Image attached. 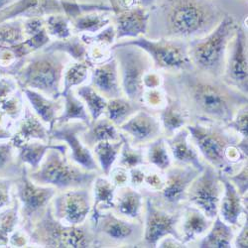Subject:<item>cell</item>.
Returning <instances> with one entry per match:
<instances>
[{"label": "cell", "mask_w": 248, "mask_h": 248, "mask_svg": "<svg viewBox=\"0 0 248 248\" xmlns=\"http://www.w3.org/2000/svg\"><path fill=\"white\" fill-rule=\"evenodd\" d=\"M247 174H248V166L246 162L233 174L226 175L227 179H229L231 183L234 186V188L237 190V192L241 197L247 196V192H248Z\"/></svg>", "instance_id": "obj_48"}, {"label": "cell", "mask_w": 248, "mask_h": 248, "mask_svg": "<svg viewBox=\"0 0 248 248\" xmlns=\"http://www.w3.org/2000/svg\"><path fill=\"white\" fill-rule=\"evenodd\" d=\"M16 148L10 140L0 142V172L10 167L15 159Z\"/></svg>", "instance_id": "obj_50"}, {"label": "cell", "mask_w": 248, "mask_h": 248, "mask_svg": "<svg viewBox=\"0 0 248 248\" xmlns=\"http://www.w3.org/2000/svg\"><path fill=\"white\" fill-rule=\"evenodd\" d=\"M88 128L81 121H70L55 125L50 131V141H62L68 146L70 160L81 168L101 174L92 150L80 139V135Z\"/></svg>", "instance_id": "obj_15"}, {"label": "cell", "mask_w": 248, "mask_h": 248, "mask_svg": "<svg viewBox=\"0 0 248 248\" xmlns=\"http://www.w3.org/2000/svg\"><path fill=\"white\" fill-rule=\"evenodd\" d=\"M234 235V227L217 216L209 232L195 243L201 248H230L233 247Z\"/></svg>", "instance_id": "obj_30"}, {"label": "cell", "mask_w": 248, "mask_h": 248, "mask_svg": "<svg viewBox=\"0 0 248 248\" xmlns=\"http://www.w3.org/2000/svg\"><path fill=\"white\" fill-rule=\"evenodd\" d=\"M8 241H9V234H7L0 229V246L2 247L8 246Z\"/></svg>", "instance_id": "obj_63"}, {"label": "cell", "mask_w": 248, "mask_h": 248, "mask_svg": "<svg viewBox=\"0 0 248 248\" xmlns=\"http://www.w3.org/2000/svg\"><path fill=\"white\" fill-rule=\"evenodd\" d=\"M213 219L209 218L202 211L189 203L183 209L179 225L181 240L187 245H193L199 238L209 232L213 224Z\"/></svg>", "instance_id": "obj_23"}, {"label": "cell", "mask_w": 248, "mask_h": 248, "mask_svg": "<svg viewBox=\"0 0 248 248\" xmlns=\"http://www.w3.org/2000/svg\"><path fill=\"white\" fill-rule=\"evenodd\" d=\"M24 97L29 102L32 110L39 116V118L46 123L49 132L56 125L58 117L64 109V98H51L43 93L30 89H21Z\"/></svg>", "instance_id": "obj_25"}, {"label": "cell", "mask_w": 248, "mask_h": 248, "mask_svg": "<svg viewBox=\"0 0 248 248\" xmlns=\"http://www.w3.org/2000/svg\"><path fill=\"white\" fill-rule=\"evenodd\" d=\"M89 220L94 247H139L143 238V221L131 220L109 211H92Z\"/></svg>", "instance_id": "obj_9"}, {"label": "cell", "mask_w": 248, "mask_h": 248, "mask_svg": "<svg viewBox=\"0 0 248 248\" xmlns=\"http://www.w3.org/2000/svg\"><path fill=\"white\" fill-rule=\"evenodd\" d=\"M115 44L133 45L145 51L153 62L154 69L161 73L177 74L194 69L189 53V41L172 38L150 39L141 36L121 40Z\"/></svg>", "instance_id": "obj_8"}, {"label": "cell", "mask_w": 248, "mask_h": 248, "mask_svg": "<svg viewBox=\"0 0 248 248\" xmlns=\"http://www.w3.org/2000/svg\"><path fill=\"white\" fill-rule=\"evenodd\" d=\"M144 204H145V199L142 193L138 189L125 186L116 189L114 205L111 211L124 218L143 221Z\"/></svg>", "instance_id": "obj_26"}, {"label": "cell", "mask_w": 248, "mask_h": 248, "mask_svg": "<svg viewBox=\"0 0 248 248\" xmlns=\"http://www.w3.org/2000/svg\"><path fill=\"white\" fill-rule=\"evenodd\" d=\"M81 141L91 150L99 142L120 140V131L106 116H101L88 126L80 135Z\"/></svg>", "instance_id": "obj_31"}, {"label": "cell", "mask_w": 248, "mask_h": 248, "mask_svg": "<svg viewBox=\"0 0 248 248\" xmlns=\"http://www.w3.org/2000/svg\"><path fill=\"white\" fill-rule=\"evenodd\" d=\"M201 171L192 166H172L164 172L165 184L162 190L150 192L139 189L144 198H148L158 208L169 213L182 211L187 204L188 190Z\"/></svg>", "instance_id": "obj_11"}, {"label": "cell", "mask_w": 248, "mask_h": 248, "mask_svg": "<svg viewBox=\"0 0 248 248\" xmlns=\"http://www.w3.org/2000/svg\"><path fill=\"white\" fill-rule=\"evenodd\" d=\"M233 247L236 248H247L248 247V223L247 219L244 220L240 226V231L237 235L233 238Z\"/></svg>", "instance_id": "obj_58"}, {"label": "cell", "mask_w": 248, "mask_h": 248, "mask_svg": "<svg viewBox=\"0 0 248 248\" xmlns=\"http://www.w3.org/2000/svg\"><path fill=\"white\" fill-rule=\"evenodd\" d=\"M87 46L93 45V44H98L108 47H112L116 43V31L114 28L113 23L107 26L105 29H102L96 34L93 35H87L82 34L78 35Z\"/></svg>", "instance_id": "obj_45"}, {"label": "cell", "mask_w": 248, "mask_h": 248, "mask_svg": "<svg viewBox=\"0 0 248 248\" xmlns=\"http://www.w3.org/2000/svg\"><path fill=\"white\" fill-rule=\"evenodd\" d=\"M57 194L51 186L38 185L30 179L26 165H22L16 181V198L20 205L23 230L30 234L36 221L44 215Z\"/></svg>", "instance_id": "obj_12"}, {"label": "cell", "mask_w": 248, "mask_h": 248, "mask_svg": "<svg viewBox=\"0 0 248 248\" xmlns=\"http://www.w3.org/2000/svg\"><path fill=\"white\" fill-rule=\"evenodd\" d=\"M4 117V113L0 110V140H10L13 132L7 127Z\"/></svg>", "instance_id": "obj_60"}, {"label": "cell", "mask_w": 248, "mask_h": 248, "mask_svg": "<svg viewBox=\"0 0 248 248\" xmlns=\"http://www.w3.org/2000/svg\"><path fill=\"white\" fill-rule=\"evenodd\" d=\"M64 98V109L58 117L56 125L67 123L70 121H81L89 126L92 123L90 113L80 98H78L74 90L62 93Z\"/></svg>", "instance_id": "obj_34"}, {"label": "cell", "mask_w": 248, "mask_h": 248, "mask_svg": "<svg viewBox=\"0 0 248 248\" xmlns=\"http://www.w3.org/2000/svg\"><path fill=\"white\" fill-rule=\"evenodd\" d=\"M74 91L77 96L85 103L92 121H95L105 115L108 99L96 92L91 85H82Z\"/></svg>", "instance_id": "obj_39"}, {"label": "cell", "mask_w": 248, "mask_h": 248, "mask_svg": "<svg viewBox=\"0 0 248 248\" xmlns=\"http://www.w3.org/2000/svg\"><path fill=\"white\" fill-rule=\"evenodd\" d=\"M112 57H113V52L111 47L98 45V44H93L88 46L87 62L92 68L106 63V62L110 60Z\"/></svg>", "instance_id": "obj_46"}, {"label": "cell", "mask_w": 248, "mask_h": 248, "mask_svg": "<svg viewBox=\"0 0 248 248\" xmlns=\"http://www.w3.org/2000/svg\"><path fill=\"white\" fill-rule=\"evenodd\" d=\"M20 205L17 199L13 200L10 208H4L0 211V229L7 234H11L19 224Z\"/></svg>", "instance_id": "obj_44"}, {"label": "cell", "mask_w": 248, "mask_h": 248, "mask_svg": "<svg viewBox=\"0 0 248 248\" xmlns=\"http://www.w3.org/2000/svg\"><path fill=\"white\" fill-rule=\"evenodd\" d=\"M143 108L142 103L130 100L125 96L114 97L108 99L105 116L118 128Z\"/></svg>", "instance_id": "obj_32"}, {"label": "cell", "mask_w": 248, "mask_h": 248, "mask_svg": "<svg viewBox=\"0 0 248 248\" xmlns=\"http://www.w3.org/2000/svg\"><path fill=\"white\" fill-rule=\"evenodd\" d=\"M157 247L161 248H174V247H187V245H185L182 241L178 240L172 235H167L166 237L162 238L158 244Z\"/></svg>", "instance_id": "obj_59"}, {"label": "cell", "mask_w": 248, "mask_h": 248, "mask_svg": "<svg viewBox=\"0 0 248 248\" xmlns=\"http://www.w3.org/2000/svg\"><path fill=\"white\" fill-rule=\"evenodd\" d=\"M142 105L151 111H160L167 103V93L163 87L145 89L142 93Z\"/></svg>", "instance_id": "obj_43"}, {"label": "cell", "mask_w": 248, "mask_h": 248, "mask_svg": "<svg viewBox=\"0 0 248 248\" xmlns=\"http://www.w3.org/2000/svg\"><path fill=\"white\" fill-rule=\"evenodd\" d=\"M111 49L117 61L123 95L142 103L143 77L154 68L151 58L145 51L133 45L114 44Z\"/></svg>", "instance_id": "obj_10"}, {"label": "cell", "mask_w": 248, "mask_h": 248, "mask_svg": "<svg viewBox=\"0 0 248 248\" xmlns=\"http://www.w3.org/2000/svg\"><path fill=\"white\" fill-rule=\"evenodd\" d=\"M144 199H145V204H144L145 215L143 218L144 232L139 247H157L158 242L167 235H172L182 241L179 225L183 210L176 213H169L158 208L148 198Z\"/></svg>", "instance_id": "obj_14"}, {"label": "cell", "mask_w": 248, "mask_h": 248, "mask_svg": "<svg viewBox=\"0 0 248 248\" xmlns=\"http://www.w3.org/2000/svg\"><path fill=\"white\" fill-rule=\"evenodd\" d=\"M72 62L64 53L40 50L21 60L15 74L20 89H30L51 98L62 93L63 76L67 65Z\"/></svg>", "instance_id": "obj_4"}, {"label": "cell", "mask_w": 248, "mask_h": 248, "mask_svg": "<svg viewBox=\"0 0 248 248\" xmlns=\"http://www.w3.org/2000/svg\"><path fill=\"white\" fill-rule=\"evenodd\" d=\"M23 27L26 38L36 35L45 28L44 17H27L23 20Z\"/></svg>", "instance_id": "obj_53"}, {"label": "cell", "mask_w": 248, "mask_h": 248, "mask_svg": "<svg viewBox=\"0 0 248 248\" xmlns=\"http://www.w3.org/2000/svg\"><path fill=\"white\" fill-rule=\"evenodd\" d=\"M238 26L235 18L226 14L210 33L189 41V53L194 69L221 78L227 49Z\"/></svg>", "instance_id": "obj_5"}, {"label": "cell", "mask_w": 248, "mask_h": 248, "mask_svg": "<svg viewBox=\"0 0 248 248\" xmlns=\"http://www.w3.org/2000/svg\"><path fill=\"white\" fill-rule=\"evenodd\" d=\"M99 174L95 177L92 186L93 210L94 212L109 211L113 209L116 187L108 177Z\"/></svg>", "instance_id": "obj_33"}, {"label": "cell", "mask_w": 248, "mask_h": 248, "mask_svg": "<svg viewBox=\"0 0 248 248\" xmlns=\"http://www.w3.org/2000/svg\"><path fill=\"white\" fill-rule=\"evenodd\" d=\"M149 21L150 10L140 5L113 13L112 23L116 31V42L145 36Z\"/></svg>", "instance_id": "obj_19"}, {"label": "cell", "mask_w": 248, "mask_h": 248, "mask_svg": "<svg viewBox=\"0 0 248 248\" xmlns=\"http://www.w3.org/2000/svg\"><path fill=\"white\" fill-rule=\"evenodd\" d=\"M221 78L229 86L247 95V33L241 25L236 29L227 49Z\"/></svg>", "instance_id": "obj_16"}, {"label": "cell", "mask_w": 248, "mask_h": 248, "mask_svg": "<svg viewBox=\"0 0 248 248\" xmlns=\"http://www.w3.org/2000/svg\"><path fill=\"white\" fill-rule=\"evenodd\" d=\"M20 0H0V13H2L15 5Z\"/></svg>", "instance_id": "obj_61"}, {"label": "cell", "mask_w": 248, "mask_h": 248, "mask_svg": "<svg viewBox=\"0 0 248 248\" xmlns=\"http://www.w3.org/2000/svg\"><path fill=\"white\" fill-rule=\"evenodd\" d=\"M133 146H145L150 142L163 136L162 124L159 116L143 108L118 127Z\"/></svg>", "instance_id": "obj_18"}, {"label": "cell", "mask_w": 248, "mask_h": 248, "mask_svg": "<svg viewBox=\"0 0 248 248\" xmlns=\"http://www.w3.org/2000/svg\"><path fill=\"white\" fill-rule=\"evenodd\" d=\"M222 17L210 0H164L159 19L149 22L145 36L191 41L210 33Z\"/></svg>", "instance_id": "obj_2"}, {"label": "cell", "mask_w": 248, "mask_h": 248, "mask_svg": "<svg viewBox=\"0 0 248 248\" xmlns=\"http://www.w3.org/2000/svg\"><path fill=\"white\" fill-rule=\"evenodd\" d=\"M144 147L148 165L162 172H165L173 165L172 155L164 136L157 138Z\"/></svg>", "instance_id": "obj_37"}, {"label": "cell", "mask_w": 248, "mask_h": 248, "mask_svg": "<svg viewBox=\"0 0 248 248\" xmlns=\"http://www.w3.org/2000/svg\"><path fill=\"white\" fill-rule=\"evenodd\" d=\"M122 139V145L119 156L116 160L117 166H121L127 170L148 165L145 157V147L144 146H133L128 138L120 132Z\"/></svg>", "instance_id": "obj_40"}, {"label": "cell", "mask_w": 248, "mask_h": 248, "mask_svg": "<svg viewBox=\"0 0 248 248\" xmlns=\"http://www.w3.org/2000/svg\"><path fill=\"white\" fill-rule=\"evenodd\" d=\"M24 108V95L21 89H19L0 105V110L11 121H18L20 119L23 114Z\"/></svg>", "instance_id": "obj_42"}, {"label": "cell", "mask_w": 248, "mask_h": 248, "mask_svg": "<svg viewBox=\"0 0 248 248\" xmlns=\"http://www.w3.org/2000/svg\"><path fill=\"white\" fill-rule=\"evenodd\" d=\"M163 84H164L163 74L154 68L151 69L150 71H148L143 77L144 90L161 88V87H163Z\"/></svg>", "instance_id": "obj_54"}, {"label": "cell", "mask_w": 248, "mask_h": 248, "mask_svg": "<svg viewBox=\"0 0 248 248\" xmlns=\"http://www.w3.org/2000/svg\"><path fill=\"white\" fill-rule=\"evenodd\" d=\"M29 235L30 244L41 247H94L93 232L90 220L78 225L62 222L55 217L52 203L36 221Z\"/></svg>", "instance_id": "obj_6"}, {"label": "cell", "mask_w": 248, "mask_h": 248, "mask_svg": "<svg viewBox=\"0 0 248 248\" xmlns=\"http://www.w3.org/2000/svg\"><path fill=\"white\" fill-rule=\"evenodd\" d=\"M122 139L118 141H103L97 143L93 148V154L101 171V174L108 176L119 156Z\"/></svg>", "instance_id": "obj_36"}, {"label": "cell", "mask_w": 248, "mask_h": 248, "mask_svg": "<svg viewBox=\"0 0 248 248\" xmlns=\"http://www.w3.org/2000/svg\"><path fill=\"white\" fill-rule=\"evenodd\" d=\"M31 140H40L44 142L50 141L49 128L31 108H24L22 116L17 121V128L13 133L10 141L16 148L20 144Z\"/></svg>", "instance_id": "obj_24"}, {"label": "cell", "mask_w": 248, "mask_h": 248, "mask_svg": "<svg viewBox=\"0 0 248 248\" xmlns=\"http://www.w3.org/2000/svg\"><path fill=\"white\" fill-rule=\"evenodd\" d=\"M91 86L107 99L124 96L120 84L117 61L114 56L108 62L91 69Z\"/></svg>", "instance_id": "obj_22"}, {"label": "cell", "mask_w": 248, "mask_h": 248, "mask_svg": "<svg viewBox=\"0 0 248 248\" xmlns=\"http://www.w3.org/2000/svg\"><path fill=\"white\" fill-rule=\"evenodd\" d=\"M223 193L219 171L205 164L203 170L192 182L187 202L196 206L211 219L218 216V206Z\"/></svg>", "instance_id": "obj_13"}, {"label": "cell", "mask_w": 248, "mask_h": 248, "mask_svg": "<svg viewBox=\"0 0 248 248\" xmlns=\"http://www.w3.org/2000/svg\"><path fill=\"white\" fill-rule=\"evenodd\" d=\"M95 172L88 171L68 159L67 154L51 149L47 152L42 163L36 171L29 172L30 179L38 185L51 186L57 191L72 189H92Z\"/></svg>", "instance_id": "obj_7"}, {"label": "cell", "mask_w": 248, "mask_h": 248, "mask_svg": "<svg viewBox=\"0 0 248 248\" xmlns=\"http://www.w3.org/2000/svg\"><path fill=\"white\" fill-rule=\"evenodd\" d=\"M146 166V165H145ZM145 166H140V167H134L128 170L129 172V186L134 189H140L143 184L144 179H145Z\"/></svg>", "instance_id": "obj_57"}, {"label": "cell", "mask_w": 248, "mask_h": 248, "mask_svg": "<svg viewBox=\"0 0 248 248\" xmlns=\"http://www.w3.org/2000/svg\"><path fill=\"white\" fill-rule=\"evenodd\" d=\"M137 2H138V5L149 9L155 6V4L158 2V0H137Z\"/></svg>", "instance_id": "obj_62"}, {"label": "cell", "mask_w": 248, "mask_h": 248, "mask_svg": "<svg viewBox=\"0 0 248 248\" xmlns=\"http://www.w3.org/2000/svg\"><path fill=\"white\" fill-rule=\"evenodd\" d=\"M109 1H110V6H111V8L114 12L115 8H116V1H117V0H109Z\"/></svg>", "instance_id": "obj_64"}, {"label": "cell", "mask_w": 248, "mask_h": 248, "mask_svg": "<svg viewBox=\"0 0 248 248\" xmlns=\"http://www.w3.org/2000/svg\"><path fill=\"white\" fill-rule=\"evenodd\" d=\"M51 149L59 150L61 153L67 154L68 146L66 144H55L52 141L44 142L40 140H31L20 144L16 147L17 159L20 163L30 167V172L36 171L42 163L47 152Z\"/></svg>", "instance_id": "obj_28"}, {"label": "cell", "mask_w": 248, "mask_h": 248, "mask_svg": "<svg viewBox=\"0 0 248 248\" xmlns=\"http://www.w3.org/2000/svg\"><path fill=\"white\" fill-rule=\"evenodd\" d=\"M45 29L49 37L54 40H65L74 34L72 19L65 13H54L44 17Z\"/></svg>", "instance_id": "obj_41"}, {"label": "cell", "mask_w": 248, "mask_h": 248, "mask_svg": "<svg viewBox=\"0 0 248 248\" xmlns=\"http://www.w3.org/2000/svg\"><path fill=\"white\" fill-rule=\"evenodd\" d=\"M19 89V85L14 77L0 76V105Z\"/></svg>", "instance_id": "obj_51"}, {"label": "cell", "mask_w": 248, "mask_h": 248, "mask_svg": "<svg viewBox=\"0 0 248 248\" xmlns=\"http://www.w3.org/2000/svg\"><path fill=\"white\" fill-rule=\"evenodd\" d=\"M202 160L225 175L236 172L247 162L238 146L241 137L226 125L195 122L186 126Z\"/></svg>", "instance_id": "obj_3"}, {"label": "cell", "mask_w": 248, "mask_h": 248, "mask_svg": "<svg viewBox=\"0 0 248 248\" xmlns=\"http://www.w3.org/2000/svg\"><path fill=\"white\" fill-rule=\"evenodd\" d=\"M162 74L164 90L183 103L189 110L193 123L212 122L226 125L247 103V95L227 85L221 78L195 69Z\"/></svg>", "instance_id": "obj_1"}, {"label": "cell", "mask_w": 248, "mask_h": 248, "mask_svg": "<svg viewBox=\"0 0 248 248\" xmlns=\"http://www.w3.org/2000/svg\"><path fill=\"white\" fill-rule=\"evenodd\" d=\"M223 193L218 206L220 218L233 227H240L247 219V196L241 197L226 175L219 172Z\"/></svg>", "instance_id": "obj_20"}, {"label": "cell", "mask_w": 248, "mask_h": 248, "mask_svg": "<svg viewBox=\"0 0 248 248\" xmlns=\"http://www.w3.org/2000/svg\"><path fill=\"white\" fill-rule=\"evenodd\" d=\"M159 119L165 138L172 136L179 129L193 123L189 110L179 99L168 94L166 106L159 111Z\"/></svg>", "instance_id": "obj_27"}, {"label": "cell", "mask_w": 248, "mask_h": 248, "mask_svg": "<svg viewBox=\"0 0 248 248\" xmlns=\"http://www.w3.org/2000/svg\"><path fill=\"white\" fill-rule=\"evenodd\" d=\"M111 11L94 10L81 13L72 19V28L75 35H93L112 23Z\"/></svg>", "instance_id": "obj_29"}, {"label": "cell", "mask_w": 248, "mask_h": 248, "mask_svg": "<svg viewBox=\"0 0 248 248\" xmlns=\"http://www.w3.org/2000/svg\"><path fill=\"white\" fill-rule=\"evenodd\" d=\"M146 166H145V171H146ZM164 184H165L164 172L156 169V170L146 171L145 179H144V184L141 188L150 192H158L162 190V188L164 187Z\"/></svg>", "instance_id": "obj_49"}, {"label": "cell", "mask_w": 248, "mask_h": 248, "mask_svg": "<svg viewBox=\"0 0 248 248\" xmlns=\"http://www.w3.org/2000/svg\"><path fill=\"white\" fill-rule=\"evenodd\" d=\"M12 184L13 182L9 179L0 178V211L9 206L12 202Z\"/></svg>", "instance_id": "obj_55"}, {"label": "cell", "mask_w": 248, "mask_h": 248, "mask_svg": "<svg viewBox=\"0 0 248 248\" xmlns=\"http://www.w3.org/2000/svg\"><path fill=\"white\" fill-rule=\"evenodd\" d=\"M53 214L60 221L70 225L86 222L93 210L91 189L80 188L56 194L52 201Z\"/></svg>", "instance_id": "obj_17"}, {"label": "cell", "mask_w": 248, "mask_h": 248, "mask_svg": "<svg viewBox=\"0 0 248 248\" xmlns=\"http://www.w3.org/2000/svg\"><path fill=\"white\" fill-rule=\"evenodd\" d=\"M30 244V235L25 230L16 229L10 235L8 245L10 247H26Z\"/></svg>", "instance_id": "obj_56"}, {"label": "cell", "mask_w": 248, "mask_h": 248, "mask_svg": "<svg viewBox=\"0 0 248 248\" xmlns=\"http://www.w3.org/2000/svg\"><path fill=\"white\" fill-rule=\"evenodd\" d=\"M47 52L64 53L76 62H87L88 46L82 42L78 35H73L65 40L51 41L43 49Z\"/></svg>", "instance_id": "obj_35"}, {"label": "cell", "mask_w": 248, "mask_h": 248, "mask_svg": "<svg viewBox=\"0 0 248 248\" xmlns=\"http://www.w3.org/2000/svg\"><path fill=\"white\" fill-rule=\"evenodd\" d=\"M247 116L248 107L247 103L242 106L234 114L233 118L226 124V126L237 133L241 138L247 139Z\"/></svg>", "instance_id": "obj_47"}, {"label": "cell", "mask_w": 248, "mask_h": 248, "mask_svg": "<svg viewBox=\"0 0 248 248\" xmlns=\"http://www.w3.org/2000/svg\"><path fill=\"white\" fill-rule=\"evenodd\" d=\"M91 69L88 62H70L64 71L62 93L86 85L91 77Z\"/></svg>", "instance_id": "obj_38"}, {"label": "cell", "mask_w": 248, "mask_h": 248, "mask_svg": "<svg viewBox=\"0 0 248 248\" xmlns=\"http://www.w3.org/2000/svg\"><path fill=\"white\" fill-rule=\"evenodd\" d=\"M172 155L173 165L192 166L202 171L205 162L201 157L198 149L190 138V133L186 127L179 129L172 136L165 138Z\"/></svg>", "instance_id": "obj_21"}, {"label": "cell", "mask_w": 248, "mask_h": 248, "mask_svg": "<svg viewBox=\"0 0 248 248\" xmlns=\"http://www.w3.org/2000/svg\"><path fill=\"white\" fill-rule=\"evenodd\" d=\"M108 177L116 188L129 186V172L121 166H113Z\"/></svg>", "instance_id": "obj_52"}]
</instances>
